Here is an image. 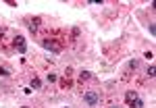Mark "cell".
<instances>
[{"label": "cell", "mask_w": 156, "mask_h": 108, "mask_svg": "<svg viewBox=\"0 0 156 108\" xmlns=\"http://www.w3.org/2000/svg\"><path fill=\"white\" fill-rule=\"evenodd\" d=\"M46 79H48L50 83H52V81H56V75H54V73H50V75H48V77H46Z\"/></svg>", "instance_id": "30bf717a"}, {"label": "cell", "mask_w": 156, "mask_h": 108, "mask_svg": "<svg viewBox=\"0 0 156 108\" xmlns=\"http://www.w3.org/2000/svg\"><path fill=\"white\" fill-rule=\"evenodd\" d=\"M90 77H92V73H90V71H81V73H79V79H81V81H83V79H90Z\"/></svg>", "instance_id": "5b68a950"}, {"label": "cell", "mask_w": 156, "mask_h": 108, "mask_svg": "<svg viewBox=\"0 0 156 108\" xmlns=\"http://www.w3.org/2000/svg\"><path fill=\"white\" fill-rule=\"evenodd\" d=\"M2 31H4V29H2V27H0V36H2Z\"/></svg>", "instance_id": "8fae6325"}, {"label": "cell", "mask_w": 156, "mask_h": 108, "mask_svg": "<svg viewBox=\"0 0 156 108\" xmlns=\"http://www.w3.org/2000/svg\"><path fill=\"white\" fill-rule=\"evenodd\" d=\"M31 87L40 89V87H42V81H40V79H31Z\"/></svg>", "instance_id": "52a82bcc"}, {"label": "cell", "mask_w": 156, "mask_h": 108, "mask_svg": "<svg viewBox=\"0 0 156 108\" xmlns=\"http://www.w3.org/2000/svg\"><path fill=\"white\" fill-rule=\"evenodd\" d=\"M42 46H44V48H52V50H54V52H58V46H54V44H50V42H48V40H44V42H42Z\"/></svg>", "instance_id": "277c9868"}, {"label": "cell", "mask_w": 156, "mask_h": 108, "mask_svg": "<svg viewBox=\"0 0 156 108\" xmlns=\"http://www.w3.org/2000/svg\"><path fill=\"white\" fill-rule=\"evenodd\" d=\"M83 102L87 106H98V104H100V94H98V92H85Z\"/></svg>", "instance_id": "6da1fadb"}, {"label": "cell", "mask_w": 156, "mask_h": 108, "mask_svg": "<svg viewBox=\"0 0 156 108\" xmlns=\"http://www.w3.org/2000/svg\"><path fill=\"white\" fill-rule=\"evenodd\" d=\"M148 31H150V36H154V33H156V29H154V25H152V23L148 25Z\"/></svg>", "instance_id": "9c48e42d"}, {"label": "cell", "mask_w": 156, "mask_h": 108, "mask_svg": "<svg viewBox=\"0 0 156 108\" xmlns=\"http://www.w3.org/2000/svg\"><path fill=\"white\" fill-rule=\"evenodd\" d=\"M9 75H11V71L6 67H0V77H9Z\"/></svg>", "instance_id": "8992f818"}, {"label": "cell", "mask_w": 156, "mask_h": 108, "mask_svg": "<svg viewBox=\"0 0 156 108\" xmlns=\"http://www.w3.org/2000/svg\"><path fill=\"white\" fill-rule=\"evenodd\" d=\"M125 100H127V104H129V106H135V108H144V100H140L135 92H127V96H125Z\"/></svg>", "instance_id": "7a4b0ae2"}, {"label": "cell", "mask_w": 156, "mask_h": 108, "mask_svg": "<svg viewBox=\"0 0 156 108\" xmlns=\"http://www.w3.org/2000/svg\"><path fill=\"white\" fill-rule=\"evenodd\" d=\"M154 73H156V67H154V64H150V67H148V75L154 77Z\"/></svg>", "instance_id": "ba28073f"}, {"label": "cell", "mask_w": 156, "mask_h": 108, "mask_svg": "<svg viewBox=\"0 0 156 108\" xmlns=\"http://www.w3.org/2000/svg\"><path fill=\"white\" fill-rule=\"evenodd\" d=\"M108 108H119V106H108Z\"/></svg>", "instance_id": "7c38bea8"}, {"label": "cell", "mask_w": 156, "mask_h": 108, "mask_svg": "<svg viewBox=\"0 0 156 108\" xmlns=\"http://www.w3.org/2000/svg\"><path fill=\"white\" fill-rule=\"evenodd\" d=\"M15 48L19 50L21 54H25V50H27V46H25V40H23L21 36H19V37H15Z\"/></svg>", "instance_id": "3957f363"}]
</instances>
